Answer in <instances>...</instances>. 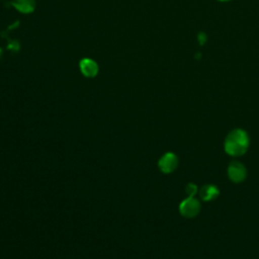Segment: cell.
<instances>
[{
  "label": "cell",
  "instance_id": "5",
  "mask_svg": "<svg viewBox=\"0 0 259 259\" xmlns=\"http://www.w3.org/2000/svg\"><path fill=\"white\" fill-rule=\"evenodd\" d=\"M79 69L83 76L87 78H93L98 74L99 67L97 63L90 59V58H84L79 63Z\"/></svg>",
  "mask_w": 259,
  "mask_h": 259
},
{
  "label": "cell",
  "instance_id": "9",
  "mask_svg": "<svg viewBox=\"0 0 259 259\" xmlns=\"http://www.w3.org/2000/svg\"><path fill=\"white\" fill-rule=\"evenodd\" d=\"M197 40H198V44L200 46L204 45L206 42V40H207V35L205 34V32H199L197 34Z\"/></svg>",
  "mask_w": 259,
  "mask_h": 259
},
{
  "label": "cell",
  "instance_id": "6",
  "mask_svg": "<svg viewBox=\"0 0 259 259\" xmlns=\"http://www.w3.org/2000/svg\"><path fill=\"white\" fill-rule=\"evenodd\" d=\"M11 6L14 7L18 12L23 14H29L35 9L34 0H11Z\"/></svg>",
  "mask_w": 259,
  "mask_h": 259
},
{
  "label": "cell",
  "instance_id": "3",
  "mask_svg": "<svg viewBox=\"0 0 259 259\" xmlns=\"http://www.w3.org/2000/svg\"><path fill=\"white\" fill-rule=\"evenodd\" d=\"M158 166L160 168V170L163 173H171L173 172L177 166H178V159L177 156L173 153H166L164 154L159 162H158Z\"/></svg>",
  "mask_w": 259,
  "mask_h": 259
},
{
  "label": "cell",
  "instance_id": "7",
  "mask_svg": "<svg viewBox=\"0 0 259 259\" xmlns=\"http://www.w3.org/2000/svg\"><path fill=\"white\" fill-rule=\"evenodd\" d=\"M220 194L219 188L212 184H205L199 190V195L202 200L208 201L214 199Z\"/></svg>",
  "mask_w": 259,
  "mask_h": 259
},
{
  "label": "cell",
  "instance_id": "12",
  "mask_svg": "<svg viewBox=\"0 0 259 259\" xmlns=\"http://www.w3.org/2000/svg\"><path fill=\"white\" fill-rule=\"evenodd\" d=\"M1 54H2V50L0 49V57H1Z\"/></svg>",
  "mask_w": 259,
  "mask_h": 259
},
{
  "label": "cell",
  "instance_id": "2",
  "mask_svg": "<svg viewBox=\"0 0 259 259\" xmlns=\"http://www.w3.org/2000/svg\"><path fill=\"white\" fill-rule=\"evenodd\" d=\"M179 210L180 213L185 218H194L200 210V203L193 196H189L181 201Z\"/></svg>",
  "mask_w": 259,
  "mask_h": 259
},
{
  "label": "cell",
  "instance_id": "1",
  "mask_svg": "<svg viewBox=\"0 0 259 259\" xmlns=\"http://www.w3.org/2000/svg\"><path fill=\"white\" fill-rule=\"evenodd\" d=\"M249 147V137L241 128L232 131L226 138L225 151L231 156H241Z\"/></svg>",
  "mask_w": 259,
  "mask_h": 259
},
{
  "label": "cell",
  "instance_id": "10",
  "mask_svg": "<svg viewBox=\"0 0 259 259\" xmlns=\"http://www.w3.org/2000/svg\"><path fill=\"white\" fill-rule=\"evenodd\" d=\"M200 56H201V54H200V53H197V54L195 55V59H199Z\"/></svg>",
  "mask_w": 259,
  "mask_h": 259
},
{
  "label": "cell",
  "instance_id": "4",
  "mask_svg": "<svg viewBox=\"0 0 259 259\" xmlns=\"http://www.w3.org/2000/svg\"><path fill=\"white\" fill-rule=\"evenodd\" d=\"M246 169L244 167L243 164H241L238 161H234L229 165L228 168V175L229 178L236 183H239L241 181H243L246 177Z\"/></svg>",
  "mask_w": 259,
  "mask_h": 259
},
{
  "label": "cell",
  "instance_id": "8",
  "mask_svg": "<svg viewBox=\"0 0 259 259\" xmlns=\"http://www.w3.org/2000/svg\"><path fill=\"white\" fill-rule=\"evenodd\" d=\"M185 191L188 194V196H193L197 192V187L193 183H188L185 187Z\"/></svg>",
  "mask_w": 259,
  "mask_h": 259
},
{
  "label": "cell",
  "instance_id": "11",
  "mask_svg": "<svg viewBox=\"0 0 259 259\" xmlns=\"http://www.w3.org/2000/svg\"><path fill=\"white\" fill-rule=\"evenodd\" d=\"M218 1H221V2H225V1H229V0H218Z\"/></svg>",
  "mask_w": 259,
  "mask_h": 259
}]
</instances>
